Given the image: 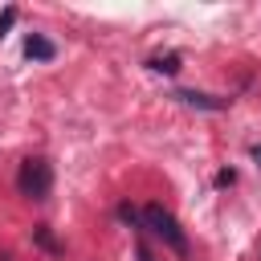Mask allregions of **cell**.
<instances>
[{"instance_id": "cell-8", "label": "cell", "mask_w": 261, "mask_h": 261, "mask_svg": "<svg viewBox=\"0 0 261 261\" xmlns=\"http://www.w3.org/2000/svg\"><path fill=\"white\" fill-rule=\"evenodd\" d=\"M12 24H16V8H4V16H0V37H4Z\"/></svg>"}, {"instance_id": "cell-6", "label": "cell", "mask_w": 261, "mask_h": 261, "mask_svg": "<svg viewBox=\"0 0 261 261\" xmlns=\"http://www.w3.org/2000/svg\"><path fill=\"white\" fill-rule=\"evenodd\" d=\"M33 237H37V245H41L45 253H57V241H53V232H49L45 224H37V232H33Z\"/></svg>"}, {"instance_id": "cell-7", "label": "cell", "mask_w": 261, "mask_h": 261, "mask_svg": "<svg viewBox=\"0 0 261 261\" xmlns=\"http://www.w3.org/2000/svg\"><path fill=\"white\" fill-rule=\"evenodd\" d=\"M118 216H122V220H126L130 228H135V224H143V220H139V212H135L130 204H118Z\"/></svg>"}, {"instance_id": "cell-10", "label": "cell", "mask_w": 261, "mask_h": 261, "mask_svg": "<svg viewBox=\"0 0 261 261\" xmlns=\"http://www.w3.org/2000/svg\"><path fill=\"white\" fill-rule=\"evenodd\" d=\"M253 159H257V163H261V143H257V147H253Z\"/></svg>"}, {"instance_id": "cell-3", "label": "cell", "mask_w": 261, "mask_h": 261, "mask_svg": "<svg viewBox=\"0 0 261 261\" xmlns=\"http://www.w3.org/2000/svg\"><path fill=\"white\" fill-rule=\"evenodd\" d=\"M24 57H33V61H53V57H57V45H53L49 37L33 33V37L24 41Z\"/></svg>"}, {"instance_id": "cell-1", "label": "cell", "mask_w": 261, "mask_h": 261, "mask_svg": "<svg viewBox=\"0 0 261 261\" xmlns=\"http://www.w3.org/2000/svg\"><path fill=\"white\" fill-rule=\"evenodd\" d=\"M139 220H143V228H151L167 249H175L179 257L188 253V237H184V228H179V220L163 208V204H147L143 212H139Z\"/></svg>"}, {"instance_id": "cell-9", "label": "cell", "mask_w": 261, "mask_h": 261, "mask_svg": "<svg viewBox=\"0 0 261 261\" xmlns=\"http://www.w3.org/2000/svg\"><path fill=\"white\" fill-rule=\"evenodd\" d=\"M135 257H139V261H155V253H151V249H147V245H143V241H139V245H135Z\"/></svg>"}, {"instance_id": "cell-4", "label": "cell", "mask_w": 261, "mask_h": 261, "mask_svg": "<svg viewBox=\"0 0 261 261\" xmlns=\"http://www.w3.org/2000/svg\"><path fill=\"white\" fill-rule=\"evenodd\" d=\"M175 98H179L184 106H200V110H224V106H228L224 98H212V94H196V90H179Z\"/></svg>"}, {"instance_id": "cell-5", "label": "cell", "mask_w": 261, "mask_h": 261, "mask_svg": "<svg viewBox=\"0 0 261 261\" xmlns=\"http://www.w3.org/2000/svg\"><path fill=\"white\" fill-rule=\"evenodd\" d=\"M151 69H155V73H175V69H179V57H175V53H167V57H151Z\"/></svg>"}, {"instance_id": "cell-2", "label": "cell", "mask_w": 261, "mask_h": 261, "mask_svg": "<svg viewBox=\"0 0 261 261\" xmlns=\"http://www.w3.org/2000/svg\"><path fill=\"white\" fill-rule=\"evenodd\" d=\"M16 188H20V196H29V200H49V192H53V163L41 159V155L24 159L20 171H16Z\"/></svg>"}]
</instances>
